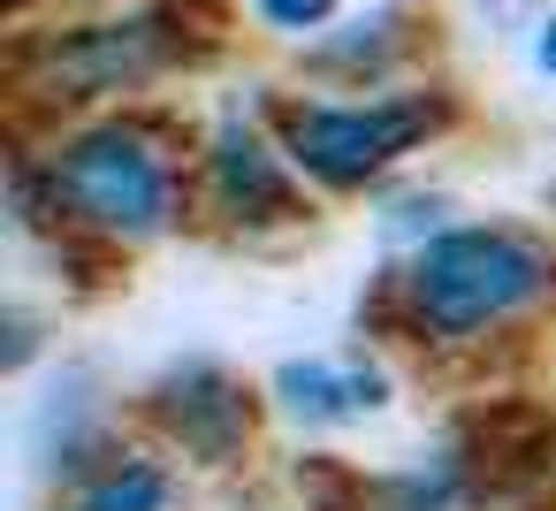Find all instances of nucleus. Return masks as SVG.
<instances>
[{
	"label": "nucleus",
	"mask_w": 556,
	"mask_h": 511,
	"mask_svg": "<svg viewBox=\"0 0 556 511\" xmlns=\"http://www.w3.org/2000/svg\"><path fill=\"white\" fill-rule=\"evenodd\" d=\"M214 191H222V207H229L237 222H275V214H290V184H282L275 153H267L244 123H229V130L214 138Z\"/></svg>",
	"instance_id": "423d86ee"
},
{
	"label": "nucleus",
	"mask_w": 556,
	"mask_h": 511,
	"mask_svg": "<svg viewBox=\"0 0 556 511\" xmlns=\"http://www.w3.org/2000/svg\"><path fill=\"white\" fill-rule=\"evenodd\" d=\"M77 511H168V473L153 465H130V473H108Z\"/></svg>",
	"instance_id": "6e6552de"
},
{
	"label": "nucleus",
	"mask_w": 556,
	"mask_h": 511,
	"mask_svg": "<svg viewBox=\"0 0 556 511\" xmlns=\"http://www.w3.org/2000/svg\"><path fill=\"white\" fill-rule=\"evenodd\" d=\"M343 9V0H260V16L275 24V32H313V24H328Z\"/></svg>",
	"instance_id": "1a4fd4ad"
},
{
	"label": "nucleus",
	"mask_w": 556,
	"mask_h": 511,
	"mask_svg": "<svg viewBox=\"0 0 556 511\" xmlns=\"http://www.w3.org/2000/svg\"><path fill=\"white\" fill-rule=\"evenodd\" d=\"M533 54H541V70H556V24L541 32V47H533Z\"/></svg>",
	"instance_id": "9d476101"
},
{
	"label": "nucleus",
	"mask_w": 556,
	"mask_h": 511,
	"mask_svg": "<svg viewBox=\"0 0 556 511\" xmlns=\"http://www.w3.org/2000/svg\"><path fill=\"white\" fill-rule=\"evenodd\" d=\"M541 290H548V252L526 245V237H503V229L434 237L419 252V267H412V306L442 336H472V328L518 313Z\"/></svg>",
	"instance_id": "f257e3e1"
},
{
	"label": "nucleus",
	"mask_w": 556,
	"mask_h": 511,
	"mask_svg": "<svg viewBox=\"0 0 556 511\" xmlns=\"http://www.w3.org/2000/svg\"><path fill=\"white\" fill-rule=\"evenodd\" d=\"M62 191L85 222L115 229V237H153L176 214V184L161 169V153H146V138L130 130H92L62 153Z\"/></svg>",
	"instance_id": "f03ea898"
},
{
	"label": "nucleus",
	"mask_w": 556,
	"mask_h": 511,
	"mask_svg": "<svg viewBox=\"0 0 556 511\" xmlns=\"http://www.w3.org/2000/svg\"><path fill=\"white\" fill-rule=\"evenodd\" d=\"M275 389H282V404L298 420H343V412H374L381 404V374H336L320 359L313 366H282Z\"/></svg>",
	"instance_id": "0eeeda50"
},
{
	"label": "nucleus",
	"mask_w": 556,
	"mask_h": 511,
	"mask_svg": "<svg viewBox=\"0 0 556 511\" xmlns=\"http://www.w3.org/2000/svg\"><path fill=\"white\" fill-rule=\"evenodd\" d=\"M161 420H168V435H176L184 450H199L206 465L237 458V443H244V397H237L222 374H184V382H168V389H161Z\"/></svg>",
	"instance_id": "39448f33"
},
{
	"label": "nucleus",
	"mask_w": 556,
	"mask_h": 511,
	"mask_svg": "<svg viewBox=\"0 0 556 511\" xmlns=\"http://www.w3.org/2000/svg\"><path fill=\"white\" fill-rule=\"evenodd\" d=\"M434 130L427 100H389V108H290V153L320 184H366L396 153H412Z\"/></svg>",
	"instance_id": "7ed1b4c3"
},
{
	"label": "nucleus",
	"mask_w": 556,
	"mask_h": 511,
	"mask_svg": "<svg viewBox=\"0 0 556 511\" xmlns=\"http://www.w3.org/2000/svg\"><path fill=\"white\" fill-rule=\"evenodd\" d=\"M168 62V39L161 24H100V32H77L62 47H47V70L62 85V100H85V92H108V85H130L146 70Z\"/></svg>",
	"instance_id": "20e7f679"
}]
</instances>
